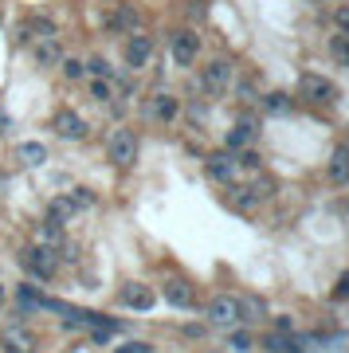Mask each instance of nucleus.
Here are the masks:
<instances>
[{
	"label": "nucleus",
	"instance_id": "nucleus-1",
	"mask_svg": "<svg viewBox=\"0 0 349 353\" xmlns=\"http://www.w3.org/2000/svg\"><path fill=\"white\" fill-rule=\"evenodd\" d=\"M200 94L204 99H220V94H228V87H232V63L228 59H212V63H204V71H200Z\"/></svg>",
	"mask_w": 349,
	"mask_h": 353
},
{
	"label": "nucleus",
	"instance_id": "nucleus-2",
	"mask_svg": "<svg viewBox=\"0 0 349 353\" xmlns=\"http://www.w3.org/2000/svg\"><path fill=\"white\" fill-rule=\"evenodd\" d=\"M20 263H24V271L32 279H51L55 275V263H59V255L51 252V248H39V243H28L24 252H20Z\"/></svg>",
	"mask_w": 349,
	"mask_h": 353
},
{
	"label": "nucleus",
	"instance_id": "nucleus-3",
	"mask_svg": "<svg viewBox=\"0 0 349 353\" xmlns=\"http://www.w3.org/2000/svg\"><path fill=\"white\" fill-rule=\"evenodd\" d=\"M106 157H110V165H118V169H126V165L137 161V134L134 130H114L110 141H106Z\"/></svg>",
	"mask_w": 349,
	"mask_h": 353
},
{
	"label": "nucleus",
	"instance_id": "nucleus-4",
	"mask_svg": "<svg viewBox=\"0 0 349 353\" xmlns=\"http://www.w3.org/2000/svg\"><path fill=\"white\" fill-rule=\"evenodd\" d=\"M161 299L169 306H177V310H197V287L181 275H169L161 283Z\"/></svg>",
	"mask_w": 349,
	"mask_h": 353
},
{
	"label": "nucleus",
	"instance_id": "nucleus-5",
	"mask_svg": "<svg viewBox=\"0 0 349 353\" xmlns=\"http://www.w3.org/2000/svg\"><path fill=\"white\" fill-rule=\"evenodd\" d=\"M255 141H259V122L243 114V118H239L236 126L228 130V138H224V153H243V150H251Z\"/></svg>",
	"mask_w": 349,
	"mask_h": 353
},
{
	"label": "nucleus",
	"instance_id": "nucleus-6",
	"mask_svg": "<svg viewBox=\"0 0 349 353\" xmlns=\"http://www.w3.org/2000/svg\"><path fill=\"white\" fill-rule=\"evenodd\" d=\"M36 345H39V338L28 326H20V322H8L0 330V350L4 353H36Z\"/></svg>",
	"mask_w": 349,
	"mask_h": 353
},
{
	"label": "nucleus",
	"instance_id": "nucleus-7",
	"mask_svg": "<svg viewBox=\"0 0 349 353\" xmlns=\"http://www.w3.org/2000/svg\"><path fill=\"white\" fill-rule=\"evenodd\" d=\"M169 51H173L177 67H192L197 55H200V36L192 28H181V32H173V39H169Z\"/></svg>",
	"mask_w": 349,
	"mask_h": 353
},
{
	"label": "nucleus",
	"instance_id": "nucleus-8",
	"mask_svg": "<svg viewBox=\"0 0 349 353\" xmlns=\"http://www.w3.org/2000/svg\"><path fill=\"white\" fill-rule=\"evenodd\" d=\"M118 303H122L126 310H134V314H146V310H153V303H157V290L146 287V283H126V287L118 290Z\"/></svg>",
	"mask_w": 349,
	"mask_h": 353
},
{
	"label": "nucleus",
	"instance_id": "nucleus-9",
	"mask_svg": "<svg viewBox=\"0 0 349 353\" xmlns=\"http://www.w3.org/2000/svg\"><path fill=\"white\" fill-rule=\"evenodd\" d=\"M208 322L220 330L236 326L239 322V299H232V294H216L212 303H208Z\"/></svg>",
	"mask_w": 349,
	"mask_h": 353
},
{
	"label": "nucleus",
	"instance_id": "nucleus-10",
	"mask_svg": "<svg viewBox=\"0 0 349 353\" xmlns=\"http://www.w3.org/2000/svg\"><path fill=\"white\" fill-rule=\"evenodd\" d=\"M126 67H146L153 59V39L146 36V32H134V36H126V51H122Z\"/></svg>",
	"mask_w": 349,
	"mask_h": 353
},
{
	"label": "nucleus",
	"instance_id": "nucleus-11",
	"mask_svg": "<svg viewBox=\"0 0 349 353\" xmlns=\"http://www.w3.org/2000/svg\"><path fill=\"white\" fill-rule=\"evenodd\" d=\"M51 130L59 134V138H87V122H83V114L75 110H55V118H51Z\"/></svg>",
	"mask_w": 349,
	"mask_h": 353
},
{
	"label": "nucleus",
	"instance_id": "nucleus-12",
	"mask_svg": "<svg viewBox=\"0 0 349 353\" xmlns=\"http://www.w3.org/2000/svg\"><path fill=\"white\" fill-rule=\"evenodd\" d=\"M79 212H83L79 192H63V196H55V201L48 204V220H55V224H67V220H75Z\"/></svg>",
	"mask_w": 349,
	"mask_h": 353
},
{
	"label": "nucleus",
	"instance_id": "nucleus-13",
	"mask_svg": "<svg viewBox=\"0 0 349 353\" xmlns=\"http://www.w3.org/2000/svg\"><path fill=\"white\" fill-rule=\"evenodd\" d=\"M204 173H208V181H216V185H232V176H236V161H232V153H212L208 161H204Z\"/></svg>",
	"mask_w": 349,
	"mask_h": 353
},
{
	"label": "nucleus",
	"instance_id": "nucleus-14",
	"mask_svg": "<svg viewBox=\"0 0 349 353\" xmlns=\"http://www.w3.org/2000/svg\"><path fill=\"white\" fill-rule=\"evenodd\" d=\"M299 87H302V94H306L310 102H334L337 99V87L326 75H302Z\"/></svg>",
	"mask_w": 349,
	"mask_h": 353
},
{
	"label": "nucleus",
	"instance_id": "nucleus-15",
	"mask_svg": "<svg viewBox=\"0 0 349 353\" xmlns=\"http://www.w3.org/2000/svg\"><path fill=\"white\" fill-rule=\"evenodd\" d=\"M310 345L306 338H299V334H263V350H271V353H302Z\"/></svg>",
	"mask_w": 349,
	"mask_h": 353
},
{
	"label": "nucleus",
	"instance_id": "nucleus-16",
	"mask_svg": "<svg viewBox=\"0 0 349 353\" xmlns=\"http://www.w3.org/2000/svg\"><path fill=\"white\" fill-rule=\"evenodd\" d=\"M146 114H150L153 122H173L177 114H181V102H177L173 94H165V90H161V94H153V99L146 102Z\"/></svg>",
	"mask_w": 349,
	"mask_h": 353
},
{
	"label": "nucleus",
	"instance_id": "nucleus-17",
	"mask_svg": "<svg viewBox=\"0 0 349 353\" xmlns=\"http://www.w3.org/2000/svg\"><path fill=\"white\" fill-rule=\"evenodd\" d=\"M32 55H36V63H39V67H55V63L63 59V43H59L55 36H43V39H36Z\"/></svg>",
	"mask_w": 349,
	"mask_h": 353
},
{
	"label": "nucleus",
	"instance_id": "nucleus-18",
	"mask_svg": "<svg viewBox=\"0 0 349 353\" xmlns=\"http://www.w3.org/2000/svg\"><path fill=\"white\" fill-rule=\"evenodd\" d=\"M330 181H334L337 189L349 185V145H337V150L330 153Z\"/></svg>",
	"mask_w": 349,
	"mask_h": 353
},
{
	"label": "nucleus",
	"instance_id": "nucleus-19",
	"mask_svg": "<svg viewBox=\"0 0 349 353\" xmlns=\"http://www.w3.org/2000/svg\"><path fill=\"white\" fill-rule=\"evenodd\" d=\"M106 28H110V32H122V36H134L137 28H141V16H137V8H118V12L106 20Z\"/></svg>",
	"mask_w": 349,
	"mask_h": 353
},
{
	"label": "nucleus",
	"instance_id": "nucleus-20",
	"mask_svg": "<svg viewBox=\"0 0 349 353\" xmlns=\"http://www.w3.org/2000/svg\"><path fill=\"white\" fill-rule=\"evenodd\" d=\"M36 243L39 248H51V252H63V224L43 220V224L36 228Z\"/></svg>",
	"mask_w": 349,
	"mask_h": 353
},
{
	"label": "nucleus",
	"instance_id": "nucleus-21",
	"mask_svg": "<svg viewBox=\"0 0 349 353\" xmlns=\"http://www.w3.org/2000/svg\"><path fill=\"white\" fill-rule=\"evenodd\" d=\"M20 161L24 165H43L48 161V145H39V141H20Z\"/></svg>",
	"mask_w": 349,
	"mask_h": 353
},
{
	"label": "nucleus",
	"instance_id": "nucleus-22",
	"mask_svg": "<svg viewBox=\"0 0 349 353\" xmlns=\"http://www.w3.org/2000/svg\"><path fill=\"white\" fill-rule=\"evenodd\" d=\"M228 196H232V204H236L239 212H255L259 208V196L251 189H228Z\"/></svg>",
	"mask_w": 349,
	"mask_h": 353
},
{
	"label": "nucleus",
	"instance_id": "nucleus-23",
	"mask_svg": "<svg viewBox=\"0 0 349 353\" xmlns=\"http://www.w3.org/2000/svg\"><path fill=\"white\" fill-rule=\"evenodd\" d=\"M239 318H251V322L267 318V303L263 299H239Z\"/></svg>",
	"mask_w": 349,
	"mask_h": 353
},
{
	"label": "nucleus",
	"instance_id": "nucleus-24",
	"mask_svg": "<svg viewBox=\"0 0 349 353\" xmlns=\"http://www.w3.org/2000/svg\"><path fill=\"white\" fill-rule=\"evenodd\" d=\"M263 106H267L271 114H287V110H290V99L283 94V90H271V94L263 99Z\"/></svg>",
	"mask_w": 349,
	"mask_h": 353
},
{
	"label": "nucleus",
	"instance_id": "nucleus-25",
	"mask_svg": "<svg viewBox=\"0 0 349 353\" xmlns=\"http://www.w3.org/2000/svg\"><path fill=\"white\" fill-rule=\"evenodd\" d=\"M330 55H334L341 67H349V39L346 36H334V39H330Z\"/></svg>",
	"mask_w": 349,
	"mask_h": 353
},
{
	"label": "nucleus",
	"instance_id": "nucleus-26",
	"mask_svg": "<svg viewBox=\"0 0 349 353\" xmlns=\"http://www.w3.org/2000/svg\"><path fill=\"white\" fill-rule=\"evenodd\" d=\"M90 94L99 102H110L114 99V79H94V83H90Z\"/></svg>",
	"mask_w": 349,
	"mask_h": 353
},
{
	"label": "nucleus",
	"instance_id": "nucleus-27",
	"mask_svg": "<svg viewBox=\"0 0 349 353\" xmlns=\"http://www.w3.org/2000/svg\"><path fill=\"white\" fill-rule=\"evenodd\" d=\"M87 75H94V79H114L110 75V63H106V59H102V55H94V59H87Z\"/></svg>",
	"mask_w": 349,
	"mask_h": 353
},
{
	"label": "nucleus",
	"instance_id": "nucleus-28",
	"mask_svg": "<svg viewBox=\"0 0 349 353\" xmlns=\"http://www.w3.org/2000/svg\"><path fill=\"white\" fill-rule=\"evenodd\" d=\"M28 32H36V36L43 39V36H55V24H51V16H32Z\"/></svg>",
	"mask_w": 349,
	"mask_h": 353
},
{
	"label": "nucleus",
	"instance_id": "nucleus-29",
	"mask_svg": "<svg viewBox=\"0 0 349 353\" xmlns=\"http://www.w3.org/2000/svg\"><path fill=\"white\" fill-rule=\"evenodd\" d=\"M63 63V75L67 79H87V67L79 63V59H59Z\"/></svg>",
	"mask_w": 349,
	"mask_h": 353
},
{
	"label": "nucleus",
	"instance_id": "nucleus-30",
	"mask_svg": "<svg viewBox=\"0 0 349 353\" xmlns=\"http://www.w3.org/2000/svg\"><path fill=\"white\" fill-rule=\"evenodd\" d=\"M251 345H255V338H251L248 330H236L232 334V350H251Z\"/></svg>",
	"mask_w": 349,
	"mask_h": 353
},
{
	"label": "nucleus",
	"instance_id": "nucleus-31",
	"mask_svg": "<svg viewBox=\"0 0 349 353\" xmlns=\"http://www.w3.org/2000/svg\"><path fill=\"white\" fill-rule=\"evenodd\" d=\"M118 353H153V345H146V341H126Z\"/></svg>",
	"mask_w": 349,
	"mask_h": 353
},
{
	"label": "nucleus",
	"instance_id": "nucleus-32",
	"mask_svg": "<svg viewBox=\"0 0 349 353\" xmlns=\"http://www.w3.org/2000/svg\"><path fill=\"white\" fill-rule=\"evenodd\" d=\"M337 36L349 39V8H341V12H337Z\"/></svg>",
	"mask_w": 349,
	"mask_h": 353
},
{
	"label": "nucleus",
	"instance_id": "nucleus-33",
	"mask_svg": "<svg viewBox=\"0 0 349 353\" xmlns=\"http://www.w3.org/2000/svg\"><path fill=\"white\" fill-rule=\"evenodd\" d=\"M4 299H8V290H4V287H0V306H4Z\"/></svg>",
	"mask_w": 349,
	"mask_h": 353
},
{
	"label": "nucleus",
	"instance_id": "nucleus-34",
	"mask_svg": "<svg viewBox=\"0 0 349 353\" xmlns=\"http://www.w3.org/2000/svg\"><path fill=\"white\" fill-rule=\"evenodd\" d=\"M310 4H314V0H310Z\"/></svg>",
	"mask_w": 349,
	"mask_h": 353
}]
</instances>
